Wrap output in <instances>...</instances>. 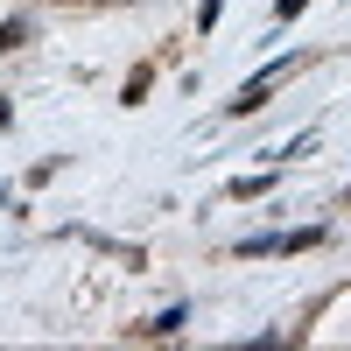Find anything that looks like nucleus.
Segmentation results:
<instances>
[{"label":"nucleus","mask_w":351,"mask_h":351,"mask_svg":"<svg viewBox=\"0 0 351 351\" xmlns=\"http://www.w3.org/2000/svg\"><path fill=\"white\" fill-rule=\"evenodd\" d=\"M281 77H288V64H274V71H260V77L246 84V92H239V99H232V112H253V106H267V92H274V84H281Z\"/></svg>","instance_id":"1"}]
</instances>
